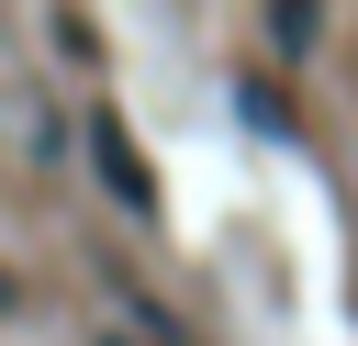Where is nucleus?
<instances>
[{
  "mask_svg": "<svg viewBox=\"0 0 358 346\" xmlns=\"http://www.w3.org/2000/svg\"><path fill=\"white\" fill-rule=\"evenodd\" d=\"M101 346H123V335H101Z\"/></svg>",
  "mask_w": 358,
  "mask_h": 346,
  "instance_id": "7ed1b4c3",
  "label": "nucleus"
},
{
  "mask_svg": "<svg viewBox=\"0 0 358 346\" xmlns=\"http://www.w3.org/2000/svg\"><path fill=\"white\" fill-rule=\"evenodd\" d=\"M0 313H11V268H0Z\"/></svg>",
  "mask_w": 358,
  "mask_h": 346,
  "instance_id": "f03ea898",
  "label": "nucleus"
},
{
  "mask_svg": "<svg viewBox=\"0 0 358 346\" xmlns=\"http://www.w3.org/2000/svg\"><path fill=\"white\" fill-rule=\"evenodd\" d=\"M90 156H101V190H112V201H123V212H134V223H145V212H157V167H145V156H134V134H123V123H112V112H101V123H90Z\"/></svg>",
  "mask_w": 358,
  "mask_h": 346,
  "instance_id": "f257e3e1",
  "label": "nucleus"
}]
</instances>
